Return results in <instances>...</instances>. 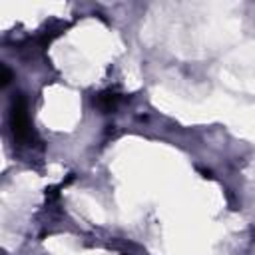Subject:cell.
Wrapping results in <instances>:
<instances>
[{"instance_id":"cell-1","label":"cell","mask_w":255,"mask_h":255,"mask_svg":"<svg viewBox=\"0 0 255 255\" xmlns=\"http://www.w3.org/2000/svg\"><path fill=\"white\" fill-rule=\"evenodd\" d=\"M10 129L14 135V141H18L20 145H34L36 141V133L30 126V118H28V106L22 94H16V98L12 100L10 106Z\"/></svg>"},{"instance_id":"cell-2","label":"cell","mask_w":255,"mask_h":255,"mask_svg":"<svg viewBox=\"0 0 255 255\" xmlns=\"http://www.w3.org/2000/svg\"><path fill=\"white\" fill-rule=\"evenodd\" d=\"M122 100V94H118L116 90H106V92H100L96 94L94 98V106L100 108L102 112H112Z\"/></svg>"},{"instance_id":"cell-3","label":"cell","mask_w":255,"mask_h":255,"mask_svg":"<svg viewBox=\"0 0 255 255\" xmlns=\"http://www.w3.org/2000/svg\"><path fill=\"white\" fill-rule=\"evenodd\" d=\"M0 70H2V86H6V84L12 80V72L8 70V66H6V64H2V68H0Z\"/></svg>"}]
</instances>
